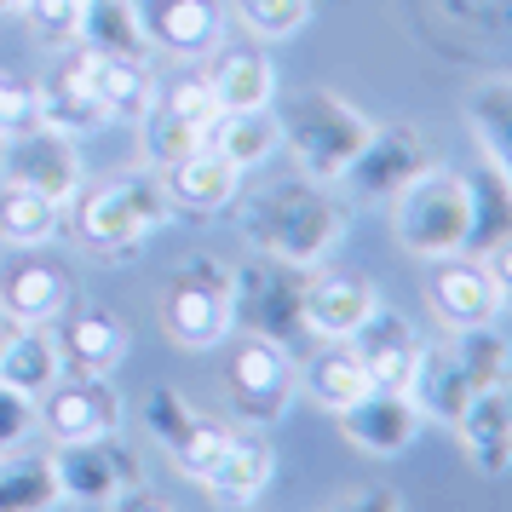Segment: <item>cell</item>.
Here are the masks:
<instances>
[{
    "instance_id": "obj_1",
    "label": "cell",
    "mask_w": 512,
    "mask_h": 512,
    "mask_svg": "<svg viewBox=\"0 0 512 512\" xmlns=\"http://www.w3.org/2000/svg\"><path fill=\"white\" fill-rule=\"evenodd\" d=\"M392 231L415 259L472 254V242H478V190H472V179L449 173V167H426L420 179L397 190Z\"/></svg>"
},
{
    "instance_id": "obj_2",
    "label": "cell",
    "mask_w": 512,
    "mask_h": 512,
    "mask_svg": "<svg viewBox=\"0 0 512 512\" xmlns=\"http://www.w3.org/2000/svg\"><path fill=\"white\" fill-rule=\"evenodd\" d=\"M489 386H507V346H501L495 323L455 328V340L420 346V363L409 374V397L420 403V415L432 420H455Z\"/></svg>"
},
{
    "instance_id": "obj_3",
    "label": "cell",
    "mask_w": 512,
    "mask_h": 512,
    "mask_svg": "<svg viewBox=\"0 0 512 512\" xmlns=\"http://www.w3.org/2000/svg\"><path fill=\"white\" fill-rule=\"evenodd\" d=\"M248 236H254L259 254L288 259V265L311 271L346 236V213H340V202L317 179H300V185L265 190L254 208H248Z\"/></svg>"
},
{
    "instance_id": "obj_4",
    "label": "cell",
    "mask_w": 512,
    "mask_h": 512,
    "mask_svg": "<svg viewBox=\"0 0 512 512\" xmlns=\"http://www.w3.org/2000/svg\"><path fill=\"white\" fill-rule=\"evenodd\" d=\"M369 133H374V121L334 93H294L277 116V144L294 150L300 173L317 179V185L346 179V167L357 162V150L369 144Z\"/></svg>"
},
{
    "instance_id": "obj_5",
    "label": "cell",
    "mask_w": 512,
    "mask_h": 512,
    "mask_svg": "<svg viewBox=\"0 0 512 512\" xmlns=\"http://www.w3.org/2000/svg\"><path fill=\"white\" fill-rule=\"evenodd\" d=\"M75 236L87 248H127L167 225V190L156 173H127L98 190H75Z\"/></svg>"
},
{
    "instance_id": "obj_6",
    "label": "cell",
    "mask_w": 512,
    "mask_h": 512,
    "mask_svg": "<svg viewBox=\"0 0 512 512\" xmlns=\"http://www.w3.org/2000/svg\"><path fill=\"white\" fill-rule=\"evenodd\" d=\"M162 323L185 351H213L231 340V271L219 259H190L162 294Z\"/></svg>"
},
{
    "instance_id": "obj_7",
    "label": "cell",
    "mask_w": 512,
    "mask_h": 512,
    "mask_svg": "<svg viewBox=\"0 0 512 512\" xmlns=\"http://www.w3.org/2000/svg\"><path fill=\"white\" fill-rule=\"evenodd\" d=\"M300 265H288V259H271L254 265V271H231V317L248 334H265V340H294L300 334Z\"/></svg>"
},
{
    "instance_id": "obj_8",
    "label": "cell",
    "mask_w": 512,
    "mask_h": 512,
    "mask_svg": "<svg viewBox=\"0 0 512 512\" xmlns=\"http://www.w3.org/2000/svg\"><path fill=\"white\" fill-rule=\"evenodd\" d=\"M225 386H231L236 409L248 420H277L294 392H300V369H294V351L282 340H265V334H242L225 363Z\"/></svg>"
},
{
    "instance_id": "obj_9",
    "label": "cell",
    "mask_w": 512,
    "mask_h": 512,
    "mask_svg": "<svg viewBox=\"0 0 512 512\" xmlns=\"http://www.w3.org/2000/svg\"><path fill=\"white\" fill-rule=\"evenodd\" d=\"M35 409H41V426L52 432V443H87L121 432V397L98 374H75V380L58 374L47 392L35 397Z\"/></svg>"
},
{
    "instance_id": "obj_10",
    "label": "cell",
    "mask_w": 512,
    "mask_h": 512,
    "mask_svg": "<svg viewBox=\"0 0 512 512\" xmlns=\"http://www.w3.org/2000/svg\"><path fill=\"white\" fill-rule=\"evenodd\" d=\"M0 162H6V179H12V185L41 190V196H52L58 208L81 190V156H75V139L70 133H52V127H41V121H29V127H18V133H6Z\"/></svg>"
},
{
    "instance_id": "obj_11",
    "label": "cell",
    "mask_w": 512,
    "mask_h": 512,
    "mask_svg": "<svg viewBox=\"0 0 512 512\" xmlns=\"http://www.w3.org/2000/svg\"><path fill=\"white\" fill-rule=\"evenodd\" d=\"M438 271L426 282V300L449 328H489L507 305V277H495L484 259L472 254H449V259H432Z\"/></svg>"
},
{
    "instance_id": "obj_12",
    "label": "cell",
    "mask_w": 512,
    "mask_h": 512,
    "mask_svg": "<svg viewBox=\"0 0 512 512\" xmlns=\"http://www.w3.org/2000/svg\"><path fill=\"white\" fill-rule=\"evenodd\" d=\"M374 305L380 294L363 271H311L300 288V323L317 340H351Z\"/></svg>"
},
{
    "instance_id": "obj_13",
    "label": "cell",
    "mask_w": 512,
    "mask_h": 512,
    "mask_svg": "<svg viewBox=\"0 0 512 512\" xmlns=\"http://www.w3.org/2000/svg\"><path fill=\"white\" fill-rule=\"evenodd\" d=\"M334 420H340L346 443H357L363 455H403L420 438V426H426L415 397L392 392V386H369V392L357 397L351 409H340Z\"/></svg>"
},
{
    "instance_id": "obj_14",
    "label": "cell",
    "mask_w": 512,
    "mask_h": 512,
    "mask_svg": "<svg viewBox=\"0 0 512 512\" xmlns=\"http://www.w3.org/2000/svg\"><path fill=\"white\" fill-rule=\"evenodd\" d=\"M93 64H98V52L87 47V41H75V47L58 58V70L47 75V87L35 93V121H41V127L70 133V139L104 127V110H98V98H93Z\"/></svg>"
},
{
    "instance_id": "obj_15",
    "label": "cell",
    "mask_w": 512,
    "mask_h": 512,
    "mask_svg": "<svg viewBox=\"0 0 512 512\" xmlns=\"http://www.w3.org/2000/svg\"><path fill=\"white\" fill-rule=\"evenodd\" d=\"M351 351H357V363L369 369V386H392V392H409V374H415L420 363V340L415 323L409 317H397V311H386V305H374L369 317H363V328L346 340Z\"/></svg>"
},
{
    "instance_id": "obj_16",
    "label": "cell",
    "mask_w": 512,
    "mask_h": 512,
    "mask_svg": "<svg viewBox=\"0 0 512 512\" xmlns=\"http://www.w3.org/2000/svg\"><path fill=\"white\" fill-rule=\"evenodd\" d=\"M426 167H432V150H426V139H420L415 127H374L369 144L357 150V162L346 167V179L363 196H397Z\"/></svg>"
},
{
    "instance_id": "obj_17",
    "label": "cell",
    "mask_w": 512,
    "mask_h": 512,
    "mask_svg": "<svg viewBox=\"0 0 512 512\" xmlns=\"http://www.w3.org/2000/svg\"><path fill=\"white\" fill-rule=\"evenodd\" d=\"M52 461V478H58V501H116L121 489L133 484V472H127V461H121L116 449H110V438H87V443H58V455H47Z\"/></svg>"
},
{
    "instance_id": "obj_18",
    "label": "cell",
    "mask_w": 512,
    "mask_h": 512,
    "mask_svg": "<svg viewBox=\"0 0 512 512\" xmlns=\"http://www.w3.org/2000/svg\"><path fill=\"white\" fill-rule=\"evenodd\" d=\"M167 190V208H190V213H219L236 202V190H242V167L225 162L219 150H190L185 162H173L156 173Z\"/></svg>"
},
{
    "instance_id": "obj_19",
    "label": "cell",
    "mask_w": 512,
    "mask_h": 512,
    "mask_svg": "<svg viewBox=\"0 0 512 512\" xmlns=\"http://www.w3.org/2000/svg\"><path fill=\"white\" fill-rule=\"evenodd\" d=\"M455 426V438H461L466 461L489 472V478H501L512 466V403H507V386H489L466 403L461 415L449 420Z\"/></svg>"
},
{
    "instance_id": "obj_20",
    "label": "cell",
    "mask_w": 512,
    "mask_h": 512,
    "mask_svg": "<svg viewBox=\"0 0 512 512\" xmlns=\"http://www.w3.org/2000/svg\"><path fill=\"white\" fill-rule=\"evenodd\" d=\"M156 432H162L167 455H173V466L185 472V478H208L213 461H219V449L231 443V426H219V420H202L190 415L185 403L173 392H156Z\"/></svg>"
},
{
    "instance_id": "obj_21",
    "label": "cell",
    "mask_w": 512,
    "mask_h": 512,
    "mask_svg": "<svg viewBox=\"0 0 512 512\" xmlns=\"http://www.w3.org/2000/svg\"><path fill=\"white\" fill-rule=\"evenodd\" d=\"M52 340H58L64 374H98V380H110L116 363L127 357V328L110 311H81L70 323H52Z\"/></svg>"
},
{
    "instance_id": "obj_22",
    "label": "cell",
    "mask_w": 512,
    "mask_h": 512,
    "mask_svg": "<svg viewBox=\"0 0 512 512\" xmlns=\"http://www.w3.org/2000/svg\"><path fill=\"white\" fill-rule=\"evenodd\" d=\"M139 18H144V35L162 41L167 52H179V58H202V52H213L219 29H225V18H219L213 0H150Z\"/></svg>"
},
{
    "instance_id": "obj_23",
    "label": "cell",
    "mask_w": 512,
    "mask_h": 512,
    "mask_svg": "<svg viewBox=\"0 0 512 512\" xmlns=\"http://www.w3.org/2000/svg\"><path fill=\"white\" fill-rule=\"evenodd\" d=\"M93 98L104 121H121V127H139L156 104V75L144 58H116V52H98L93 64Z\"/></svg>"
},
{
    "instance_id": "obj_24",
    "label": "cell",
    "mask_w": 512,
    "mask_h": 512,
    "mask_svg": "<svg viewBox=\"0 0 512 512\" xmlns=\"http://www.w3.org/2000/svg\"><path fill=\"white\" fill-rule=\"evenodd\" d=\"M64 374V357H58V340H52V328L41 323H12L0 334V380L6 386H18V392L41 397Z\"/></svg>"
},
{
    "instance_id": "obj_25",
    "label": "cell",
    "mask_w": 512,
    "mask_h": 512,
    "mask_svg": "<svg viewBox=\"0 0 512 512\" xmlns=\"http://www.w3.org/2000/svg\"><path fill=\"white\" fill-rule=\"evenodd\" d=\"M271 472H277L271 443L231 432V443L219 449V461H213V472L202 478V484H208L225 507H254L259 495H265V484H271Z\"/></svg>"
},
{
    "instance_id": "obj_26",
    "label": "cell",
    "mask_w": 512,
    "mask_h": 512,
    "mask_svg": "<svg viewBox=\"0 0 512 512\" xmlns=\"http://www.w3.org/2000/svg\"><path fill=\"white\" fill-rule=\"evenodd\" d=\"M219 110H271L277 104V64L259 47H236L225 52L208 75Z\"/></svg>"
},
{
    "instance_id": "obj_27",
    "label": "cell",
    "mask_w": 512,
    "mask_h": 512,
    "mask_svg": "<svg viewBox=\"0 0 512 512\" xmlns=\"http://www.w3.org/2000/svg\"><path fill=\"white\" fill-rule=\"evenodd\" d=\"M300 386L323 415H340V409H351L357 397L369 392V369L357 363V351H351L346 340H334V346H323L311 363H305Z\"/></svg>"
},
{
    "instance_id": "obj_28",
    "label": "cell",
    "mask_w": 512,
    "mask_h": 512,
    "mask_svg": "<svg viewBox=\"0 0 512 512\" xmlns=\"http://www.w3.org/2000/svg\"><path fill=\"white\" fill-rule=\"evenodd\" d=\"M0 300H6V317H12V323H41V328H52L58 317H64V305H70V288H64V277H58L52 265L29 259V265H18V271L6 277Z\"/></svg>"
},
{
    "instance_id": "obj_29",
    "label": "cell",
    "mask_w": 512,
    "mask_h": 512,
    "mask_svg": "<svg viewBox=\"0 0 512 512\" xmlns=\"http://www.w3.org/2000/svg\"><path fill=\"white\" fill-rule=\"evenodd\" d=\"M208 150H219L225 162H236L248 173V167H259L277 150V116L271 110H219L208 127Z\"/></svg>"
},
{
    "instance_id": "obj_30",
    "label": "cell",
    "mask_w": 512,
    "mask_h": 512,
    "mask_svg": "<svg viewBox=\"0 0 512 512\" xmlns=\"http://www.w3.org/2000/svg\"><path fill=\"white\" fill-rule=\"evenodd\" d=\"M81 41L93 52H116V58H144V18L133 0H87V24Z\"/></svg>"
},
{
    "instance_id": "obj_31",
    "label": "cell",
    "mask_w": 512,
    "mask_h": 512,
    "mask_svg": "<svg viewBox=\"0 0 512 512\" xmlns=\"http://www.w3.org/2000/svg\"><path fill=\"white\" fill-rule=\"evenodd\" d=\"M0 231H6V242H18V248H41V242L58 236V202L6 179V190H0Z\"/></svg>"
},
{
    "instance_id": "obj_32",
    "label": "cell",
    "mask_w": 512,
    "mask_h": 512,
    "mask_svg": "<svg viewBox=\"0 0 512 512\" xmlns=\"http://www.w3.org/2000/svg\"><path fill=\"white\" fill-rule=\"evenodd\" d=\"M139 127H144V156H150L156 173L173 167V162H185L190 150H202V144H208V133H202L196 121H185L179 110H167V104H150V116H144Z\"/></svg>"
},
{
    "instance_id": "obj_33",
    "label": "cell",
    "mask_w": 512,
    "mask_h": 512,
    "mask_svg": "<svg viewBox=\"0 0 512 512\" xmlns=\"http://www.w3.org/2000/svg\"><path fill=\"white\" fill-rule=\"evenodd\" d=\"M0 507H58L52 461H18V449L0 466Z\"/></svg>"
},
{
    "instance_id": "obj_34",
    "label": "cell",
    "mask_w": 512,
    "mask_h": 512,
    "mask_svg": "<svg viewBox=\"0 0 512 512\" xmlns=\"http://www.w3.org/2000/svg\"><path fill=\"white\" fill-rule=\"evenodd\" d=\"M236 18L254 41H288L311 24V0H236Z\"/></svg>"
},
{
    "instance_id": "obj_35",
    "label": "cell",
    "mask_w": 512,
    "mask_h": 512,
    "mask_svg": "<svg viewBox=\"0 0 512 512\" xmlns=\"http://www.w3.org/2000/svg\"><path fill=\"white\" fill-rule=\"evenodd\" d=\"M18 12L29 18V29L47 47H75L81 41V24H87V0H24Z\"/></svg>"
},
{
    "instance_id": "obj_36",
    "label": "cell",
    "mask_w": 512,
    "mask_h": 512,
    "mask_svg": "<svg viewBox=\"0 0 512 512\" xmlns=\"http://www.w3.org/2000/svg\"><path fill=\"white\" fill-rule=\"evenodd\" d=\"M35 426H41V409H35V397L0 380V455H12V449H18L29 432H35Z\"/></svg>"
},
{
    "instance_id": "obj_37",
    "label": "cell",
    "mask_w": 512,
    "mask_h": 512,
    "mask_svg": "<svg viewBox=\"0 0 512 512\" xmlns=\"http://www.w3.org/2000/svg\"><path fill=\"white\" fill-rule=\"evenodd\" d=\"M156 104H167V110H179L185 121H196L202 133L213 127V116H219V98H213V87H208V75H185V81H173Z\"/></svg>"
},
{
    "instance_id": "obj_38",
    "label": "cell",
    "mask_w": 512,
    "mask_h": 512,
    "mask_svg": "<svg viewBox=\"0 0 512 512\" xmlns=\"http://www.w3.org/2000/svg\"><path fill=\"white\" fill-rule=\"evenodd\" d=\"M29 121H35V87H18V81L0 75V139L29 127Z\"/></svg>"
},
{
    "instance_id": "obj_39",
    "label": "cell",
    "mask_w": 512,
    "mask_h": 512,
    "mask_svg": "<svg viewBox=\"0 0 512 512\" xmlns=\"http://www.w3.org/2000/svg\"><path fill=\"white\" fill-rule=\"evenodd\" d=\"M18 6H24V0H0V12H18Z\"/></svg>"
},
{
    "instance_id": "obj_40",
    "label": "cell",
    "mask_w": 512,
    "mask_h": 512,
    "mask_svg": "<svg viewBox=\"0 0 512 512\" xmlns=\"http://www.w3.org/2000/svg\"><path fill=\"white\" fill-rule=\"evenodd\" d=\"M0 334H6V328H0Z\"/></svg>"
}]
</instances>
